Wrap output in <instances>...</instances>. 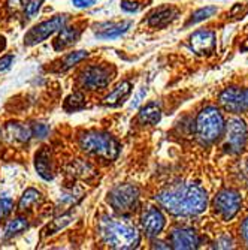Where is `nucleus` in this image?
I'll return each instance as SVG.
<instances>
[{"instance_id":"f257e3e1","label":"nucleus","mask_w":248,"mask_h":250,"mask_svg":"<svg viewBox=\"0 0 248 250\" xmlns=\"http://www.w3.org/2000/svg\"><path fill=\"white\" fill-rule=\"evenodd\" d=\"M155 201L173 216H197L208 206L205 189L194 183L173 185L155 195Z\"/></svg>"},{"instance_id":"f03ea898","label":"nucleus","mask_w":248,"mask_h":250,"mask_svg":"<svg viewBox=\"0 0 248 250\" xmlns=\"http://www.w3.org/2000/svg\"><path fill=\"white\" fill-rule=\"evenodd\" d=\"M99 234L102 241L111 249H136L141 243V235L134 226L108 217L100 220Z\"/></svg>"},{"instance_id":"7ed1b4c3","label":"nucleus","mask_w":248,"mask_h":250,"mask_svg":"<svg viewBox=\"0 0 248 250\" xmlns=\"http://www.w3.org/2000/svg\"><path fill=\"white\" fill-rule=\"evenodd\" d=\"M79 147L87 154L102 157L105 161H115L121 150V146L114 136L102 130H88L81 133Z\"/></svg>"},{"instance_id":"20e7f679","label":"nucleus","mask_w":248,"mask_h":250,"mask_svg":"<svg viewBox=\"0 0 248 250\" xmlns=\"http://www.w3.org/2000/svg\"><path fill=\"white\" fill-rule=\"evenodd\" d=\"M224 119L215 106L204 108L196 119V133L199 140L205 144H212L218 141L224 133Z\"/></svg>"},{"instance_id":"39448f33","label":"nucleus","mask_w":248,"mask_h":250,"mask_svg":"<svg viewBox=\"0 0 248 250\" xmlns=\"http://www.w3.org/2000/svg\"><path fill=\"white\" fill-rule=\"evenodd\" d=\"M112 210L120 214H130L139 206V190L134 185H117L108 192L106 198Z\"/></svg>"},{"instance_id":"423d86ee","label":"nucleus","mask_w":248,"mask_h":250,"mask_svg":"<svg viewBox=\"0 0 248 250\" xmlns=\"http://www.w3.org/2000/svg\"><path fill=\"white\" fill-rule=\"evenodd\" d=\"M115 77V69L109 64H92L81 74V85L88 90H102Z\"/></svg>"},{"instance_id":"0eeeda50","label":"nucleus","mask_w":248,"mask_h":250,"mask_svg":"<svg viewBox=\"0 0 248 250\" xmlns=\"http://www.w3.org/2000/svg\"><path fill=\"white\" fill-rule=\"evenodd\" d=\"M66 22H67V15H56L51 20L39 22V24H36L35 27H32L26 33L24 43L29 45V47H33V45H38V43L43 42L45 39H48L51 35H54L56 32L63 29L66 26Z\"/></svg>"},{"instance_id":"6e6552de","label":"nucleus","mask_w":248,"mask_h":250,"mask_svg":"<svg viewBox=\"0 0 248 250\" xmlns=\"http://www.w3.org/2000/svg\"><path fill=\"white\" fill-rule=\"evenodd\" d=\"M224 132H226V144H224V147L228 148L229 153H239L247 141L245 122L238 117H233L224 126Z\"/></svg>"},{"instance_id":"1a4fd4ad","label":"nucleus","mask_w":248,"mask_h":250,"mask_svg":"<svg viewBox=\"0 0 248 250\" xmlns=\"http://www.w3.org/2000/svg\"><path fill=\"white\" fill-rule=\"evenodd\" d=\"M214 208L223 220H230L241 210V196L233 190H223L214 199Z\"/></svg>"},{"instance_id":"9d476101","label":"nucleus","mask_w":248,"mask_h":250,"mask_svg":"<svg viewBox=\"0 0 248 250\" xmlns=\"http://www.w3.org/2000/svg\"><path fill=\"white\" fill-rule=\"evenodd\" d=\"M220 105L230 111L233 114H239V112L248 111V88H238V87H230L226 88L220 95Z\"/></svg>"},{"instance_id":"9b49d317","label":"nucleus","mask_w":248,"mask_h":250,"mask_svg":"<svg viewBox=\"0 0 248 250\" xmlns=\"http://www.w3.org/2000/svg\"><path fill=\"white\" fill-rule=\"evenodd\" d=\"M166 225V217L165 214L155 207H150L144 211L141 217V226L142 231L147 237H157Z\"/></svg>"},{"instance_id":"f8f14e48","label":"nucleus","mask_w":248,"mask_h":250,"mask_svg":"<svg viewBox=\"0 0 248 250\" xmlns=\"http://www.w3.org/2000/svg\"><path fill=\"white\" fill-rule=\"evenodd\" d=\"M190 48L199 54H211L215 50V33L212 30H197L190 36Z\"/></svg>"},{"instance_id":"ddd939ff","label":"nucleus","mask_w":248,"mask_h":250,"mask_svg":"<svg viewBox=\"0 0 248 250\" xmlns=\"http://www.w3.org/2000/svg\"><path fill=\"white\" fill-rule=\"evenodd\" d=\"M5 140L11 144H26L32 138V127L19 122H9L3 129Z\"/></svg>"},{"instance_id":"4468645a","label":"nucleus","mask_w":248,"mask_h":250,"mask_svg":"<svg viewBox=\"0 0 248 250\" xmlns=\"http://www.w3.org/2000/svg\"><path fill=\"white\" fill-rule=\"evenodd\" d=\"M133 26L132 21H118V22H102L95 26V35L100 39H117L123 36Z\"/></svg>"},{"instance_id":"2eb2a0df","label":"nucleus","mask_w":248,"mask_h":250,"mask_svg":"<svg viewBox=\"0 0 248 250\" xmlns=\"http://www.w3.org/2000/svg\"><path fill=\"white\" fill-rule=\"evenodd\" d=\"M171 244L173 249L187 250V249H197L200 238L193 229H175L171 232Z\"/></svg>"},{"instance_id":"dca6fc26","label":"nucleus","mask_w":248,"mask_h":250,"mask_svg":"<svg viewBox=\"0 0 248 250\" xmlns=\"http://www.w3.org/2000/svg\"><path fill=\"white\" fill-rule=\"evenodd\" d=\"M35 168L39 177L43 180H53L54 171H53V159H51V151L48 147H42L36 154H35Z\"/></svg>"},{"instance_id":"f3484780","label":"nucleus","mask_w":248,"mask_h":250,"mask_svg":"<svg viewBox=\"0 0 248 250\" xmlns=\"http://www.w3.org/2000/svg\"><path fill=\"white\" fill-rule=\"evenodd\" d=\"M176 17H178V9L172 8V6L159 8L148 17L147 24L153 29H163V27L169 26L173 20H176Z\"/></svg>"},{"instance_id":"a211bd4d","label":"nucleus","mask_w":248,"mask_h":250,"mask_svg":"<svg viewBox=\"0 0 248 250\" xmlns=\"http://www.w3.org/2000/svg\"><path fill=\"white\" fill-rule=\"evenodd\" d=\"M132 88H133V85H132L130 81H121L114 90H112V92H111L109 95L105 96L103 105H105V106H118V105L123 104V102L127 99V96L132 93Z\"/></svg>"},{"instance_id":"6ab92c4d","label":"nucleus","mask_w":248,"mask_h":250,"mask_svg":"<svg viewBox=\"0 0 248 250\" xmlns=\"http://www.w3.org/2000/svg\"><path fill=\"white\" fill-rule=\"evenodd\" d=\"M138 120L141 125H150L154 126L162 120V106L159 102H148L144 108H141L139 114H138Z\"/></svg>"},{"instance_id":"aec40b11","label":"nucleus","mask_w":248,"mask_h":250,"mask_svg":"<svg viewBox=\"0 0 248 250\" xmlns=\"http://www.w3.org/2000/svg\"><path fill=\"white\" fill-rule=\"evenodd\" d=\"M79 35H81V29L74 27V26L72 27H66L64 26L63 29H60V33L54 41V50L61 51V50L72 47V45L78 41Z\"/></svg>"},{"instance_id":"412c9836","label":"nucleus","mask_w":248,"mask_h":250,"mask_svg":"<svg viewBox=\"0 0 248 250\" xmlns=\"http://www.w3.org/2000/svg\"><path fill=\"white\" fill-rule=\"evenodd\" d=\"M42 202V193L38 190V189H27L22 196L19 198V202H18V210L19 211H30L33 210L36 206Z\"/></svg>"},{"instance_id":"4be33fe9","label":"nucleus","mask_w":248,"mask_h":250,"mask_svg":"<svg viewBox=\"0 0 248 250\" xmlns=\"http://www.w3.org/2000/svg\"><path fill=\"white\" fill-rule=\"evenodd\" d=\"M29 226H30V225H29V220H27L26 217H15V219H12V220L6 225L3 237H5L6 240L14 238V237H17V235H19L21 232L27 231V229H29Z\"/></svg>"},{"instance_id":"5701e85b","label":"nucleus","mask_w":248,"mask_h":250,"mask_svg":"<svg viewBox=\"0 0 248 250\" xmlns=\"http://www.w3.org/2000/svg\"><path fill=\"white\" fill-rule=\"evenodd\" d=\"M72 216L71 214H63V216H60V217H56L54 220H51L48 225H47V228H45L42 232V235L43 237H48V235H53V234H56V232H60L63 228H66L67 225H69L71 222H72Z\"/></svg>"},{"instance_id":"b1692460","label":"nucleus","mask_w":248,"mask_h":250,"mask_svg":"<svg viewBox=\"0 0 248 250\" xmlns=\"http://www.w3.org/2000/svg\"><path fill=\"white\" fill-rule=\"evenodd\" d=\"M87 105L85 102V96L82 93H74L71 96H67L64 104H63V108L66 112H75V111H81L84 109Z\"/></svg>"},{"instance_id":"393cba45","label":"nucleus","mask_w":248,"mask_h":250,"mask_svg":"<svg viewBox=\"0 0 248 250\" xmlns=\"http://www.w3.org/2000/svg\"><path fill=\"white\" fill-rule=\"evenodd\" d=\"M217 11H218V9H217L215 6H205V8H200V9H197L196 12H193V14H191L190 20L186 22V26L189 27V26L197 24V22L205 21V20L211 18L214 14H217Z\"/></svg>"},{"instance_id":"a878e982","label":"nucleus","mask_w":248,"mask_h":250,"mask_svg":"<svg viewBox=\"0 0 248 250\" xmlns=\"http://www.w3.org/2000/svg\"><path fill=\"white\" fill-rule=\"evenodd\" d=\"M87 57H88V51H84V50L69 53V54H67V56L63 59V62H60V71L64 72V71H67V69H71L72 66H75L76 63H79L81 60H84V59H87Z\"/></svg>"},{"instance_id":"bb28decb","label":"nucleus","mask_w":248,"mask_h":250,"mask_svg":"<svg viewBox=\"0 0 248 250\" xmlns=\"http://www.w3.org/2000/svg\"><path fill=\"white\" fill-rule=\"evenodd\" d=\"M69 172L75 177H79L82 180H88L90 177H95V169L85 162H75L69 167Z\"/></svg>"},{"instance_id":"cd10ccee","label":"nucleus","mask_w":248,"mask_h":250,"mask_svg":"<svg viewBox=\"0 0 248 250\" xmlns=\"http://www.w3.org/2000/svg\"><path fill=\"white\" fill-rule=\"evenodd\" d=\"M14 210V201L11 198H0V222L6 219Z\"/></svg>"},{"instance_id":"c85d7f7f","label":"nucleus","mask_w":248,"mask_h":250,"mask_svg":"<svg viewBox=\"0 0 248 250\" xmlns=\"http://www.w3.org/2000/svg\"><path fill=\"white\" fill-rule=\"evenodd\" d=\"M42 3H43V0H27L24 5V14L27 15V18H33L39 12Z\"/></svg>"},{"instance_id":"c756f323","label":"nucleus","mask_w":248,"mask_h":250,"mask_svg":"<svg viewBox=\"0 0 248 250\" xmlns=\"http://www.w3.org/2000/svg\"><path fill=\"white\" fill-rule=\"evenodd\" d=\"M48 132H50V127L47 125H43V123H36L32 127V135L36 136V138H39V140L45 138V136L48 135Z\"/></svg>"},{"instance_id":"7c9ffc66","label":"nucleus","mask_w":248,"mask_h":250,"mask_svg":"<svg viewBox=\"0 0 248 250\" xmlns=\"http://www.w3.org/2000/svg\"><path fill=\"white\" fill-rule=\"evenodd\" d=\"M6 6L11 12L17 14L18 11H22L24 9V3H22V0H8L6 2Z\"/></svg>"},{"instance_id":"2f4dec72","label":"nucleus","mask_w":248,"mask_h":250,"mask_svg":"<svg viewBox=\"0 0 248 250\" xmlns=\"http://www.w3.org/2000/svg\"><path fill=\"white\" fill-rule=\"evenodd\" d=\"M120 6L126 12H138L139 11V5L136 2H132V0H123Z\"/></svg>"},{"instance_id":"473e14b6","label":"nucleus","mask_w":248,"mask_h":250,"mask_svg":"<svg viewBox=\"0 0 248 250\" xmlns=\"http://www.w3.org/2000/svg\"><path fill=\"white\" fill-rule=\"evenodd\" d=\"M96 3V0H72V5L75 8H79V9H85V8H90Z\"/></svg>"},{"instance_id":"72a5a7b5","label":"nucleus","mask_w":248,"mask_h":250,"mask_svg":"<svg viewBox=\"0 0 248 250\" xmlns=\"http://www.w3.org/2000/svg\"><path fill=\"white\" fill-rule=\"evenodd\" d=\"M12 63H14V56H5L0 59V72L9 69Z\"/></svg>"},{"instance_id":"f704fd0d","label":"nucleus","mask_w":248,"mask_h":250,"mask_svg":"<svg viewBox=\"0 0 248 250\" xmlns=\"http://www.w3.org/2000/svg\"><path fill=\"white\" fill-rule=\"evenodd\" d=\"M145 95H147V88L144 87V88L141 90V92H139V93H138L136 96H134V99L132 101V104H130V108H136V106H138V105L141 104V99H142V98H144Z\"/></svg>"},{"instance_id":"c9c22d12","label":"nucleus","mask_w":248,"mask_h":250,"mask_svg":"<svg viewBox=\"0 0 248 250\" xmlns=\"http://www.w3.org/2000/svg\"><path fill=\"white\" fill-rule=\"evenodd\" d=\"M217 247H220V249H228V247H232V240H230V238H229V240H218Z\"/></svg>"},{"instance_id":"e433bc0d","label":"nucleus","mask_w":248,"mask_h":250,"mask_svg":"<svg viewBox=\"0 0 248 250\" xmlns=\"http://www.w3.org/2000/svg\"><path fill=\"white\" fill-rule=\"evenodd\" d=\"M5 48H6V39H5V36L0 35V53H2Z\"/></svg>"},{"instance_id":"4c0bfd02","label":"nucleus","mask_w":248,"mask_h":250,"mask_svg":"<svg viewBox=\"0 0 248 250\" xmlns=\"http://www.w3.org/2000/svg\"><path fill=\"white\" fill-rule=\"evenodd\" d=\"M242 231H244V237H245V240H247V243H248V219H247L245 223H244Z\"/></svg>"},{"instance_id":"58836bf2","label":"nucleus","mask_w":248,"mask_h":250,"mask_svg":"<svg viewBox=\"0 0 248 250\" xmlns=\"http://www.w3.org/2000/svg\"><path fill=\"white\" fill-rule=\"evenodd\" d=\"M0 135H2V132H0Z\"/></svg>"}]
</instances>
